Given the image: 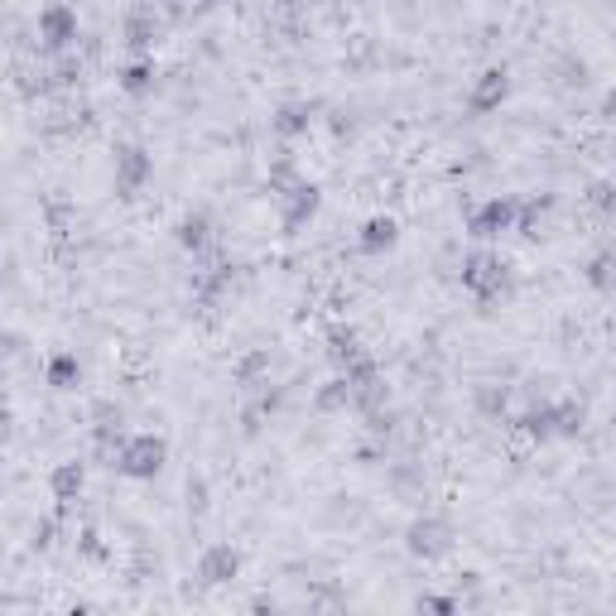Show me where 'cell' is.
I'll list each match as a JSON object with an SVG mask.
<instances>
[{
	"label": "cell",
	"mask_w": 616,
	"mask_h": 616,
	"mask_svg": "<svg viewBox=\"0 0 616 616\" xmlns=\"http://www.w3.org/2000/svg\"><path fill=\"white\" fill-rule=\"evenodd\" d=\"M506 97H511V73L501 68H481L473 77V92H467V106L477 111V116H491V111H501L506 106Z\"/></svg>",
	"instance_id": "obj_9"
},
{
	"label": "cell",
	"mask_w": 616,
	"mask_h": 616,
	"mask_svg": "<svg viewBox=\"0 0 616 616\" xmlns=\"http://www.w3.org/2000/svg\"><path fill=\"white\" fill-rule=\"evenodd\" d=\"M275 203H279V227H285V231H304L309 222L323 212V188L309 184V178H299V184H289Z\"/></svg>",
	"instance_id": "obj_6"
},
{
	"label": "cell",
	"mask_w": 616,
	"mask_h": 616,
	"mask_svg": "<svg viewBox=\"0 0 616 616\" xmlns=\"http://www.w3.org/2000/svg\"><path fill=\"white\" fill-rule=\"evenodd\" d=\"M241 549L237 544H208L203 558H198V578L208 582V588H227V582L241 578Z\"/></svg>",
	"instance_id": "obj_10"
},
{
	"label": "cell",
	"mask_w": 616,
	"mask_h": 616,
	"mask_svg": "<svg viewBox=\"0 0 616 616\" xmlns=\"http://www.w3.org/2000/svg\"><path fill=\"white\" fill-rule=\"evenodd\" d=\"M313 410L318 414H347L352 410V380H347L342 372L328 376L318 390H313Z\"/></svg>",
	"instance_id": "obj_20"
},
{
	"label": "cell",
	"mask_w": 616,
	"mask_h": 616,
	"mask_svg": "<svg viewBox=\"0 0 616 616\" xmlns=\"http://www.w3.org/2000/svg\"><path fill=\"white\" fill-rule=\"evenodd\" d=\"M414 607H419V612H443V616H453L457 607H463V602H457V598H439V592H424Z\"/></svg>",
	"instance_id": "obj_29"
},
{
	"label": "cell",
	"mask_w": 616,
	"mask_h": 616,
	"mask_svg": "<svg viewBox=\"0 0 616 616\" xmlns=\"http://www.w3.org/2000/svg\"><path fill=\"white\" fill-rule=\"evenodd\" d=\"M83 487H87V467L77 463V457H68V463L53 467V473H49V496L59 501V515L73 511V501L83 496Z\"/></svg>",
	"instance_id": "obj_14"
},
{
	"label": "cell",
	"mask_w": 616,
	"mask_h": 616,
	"mask_svg": "<svg viewBox=\"0 0 616 616\" xmlns=\"http://www.w3.org/2000/svg\"><path fill=\"white\" fill-rule=\"evenodd\" d=\"M174 241L184 246L188 255H208L217 246V222H212L208 208H188L184 217L174 222Z\"/></svg>",
	"instance_id": "obj_8"
},
{
	"label": "cell",
	"mask_w": 616,
	"mask_h": 616,
	"mask_svg": "<svg viewBox=\"0 0 616 616\" xmlns=\"http://www.w3.org/2000/svg\"><path fill=\"white\" fill-rule=\"evenodd\" d=\"M457 279H463V289L477 299L481 313H491L496 304H506V299L515 294V271H511V261H501V255L487 251V246L463 255V265H457Z\"/></svg>",
	"instance_id": "obj_1"
},
{
	"label": "cell",
	"mask_w": 616,
	"mask_h": 616,
	"mask_svg": "<svg viewBox=\"0 0 616 616\" xmlns=\"http://www.w3.org/2000/svg\"><path fill=\"white\" fill-rule=\"evenodd\" d=\"M154 83H160V68H154L150 53H136V59H130L126 68L116 73V87H121L126 97H150Z\"/></svg>",
	"instance_id": "obj_17"
},
{
	"label": "cell",
	"mask_w": 616,
	"mask_h": 616,
	"mask_svg": "<svg viewBox=\"0 0 616 616\" xmlns=\"http://www.w3.org/2000/svg\"><path fill=\"white\" fill-rule=\"evenodd\" d=\"M506 405H511V386H496V380L477 386V410L487 414V419H506Z\"/></svg>",
	"instance_id": "obj_26"
},
{
	"label": "cell",
	"mask_w": 616,
	"mask_h": 616,
	"mask_svg": "<svg viewBox=\"0 0 616 616\" xmlns=\"http://www.w3.org/2000/svg\"><path fill=\"white\" fill-rule=\"evenodd\" d=\"M35 35H39V49L43 53H73V43L77 35H83V25H77V10L68 5V0H49V5L39 10V20H35Z\"/></svg>",
	"instance_id": "obj_3"
},
{
	"label": "cell",
	"mask_w": 616,
	"mask_h": 616,
	"mask_svg": "<svg viewBox=\"0 0 616 616\" xmlns=\"http://www.w3.org/2000/svg\"><path fill=\"white\" fill-rule=\"evenodd\" d=\"M588 429V405L578 395H564L558 400V439H578Z\"/></svg>",
	"instance_id": "obj_24"
},
{
	"label": "cell",
	"mask_w": 616,
	"mask_h": 616,
	"mask_svg": "<svg viewBox=\"0 0 616 616\" xmlns=\"http://www.w3.org/2000/svg\"><path fill=\"white\" fill-rule=\"evenodd\" d=\"M582 275H588V285L598 289V294H616V251H598Z\"/></svg>",
	"instance_id": "obj_23"
},
{
	"label": "cell",
	"mask_w": 616,
	"mask_h": 616,
	"mask_svg": "<svg viewBox=\"0 0 616 616\" xmlns=\"http://www.w3.org/2000/svg\"><path fill=\"white\" fill-rule=\"evenodd\" d=\"M616 111V92H607V102H602V116H612Z\"/></svg>",
	"instance_id": "obj_30"
},
{
	"label": "cell",
	"mask_w": 616,
	"mask_h": 616,
	"mask_svg": "<svg viewBox=\"0 0 616 616\" xmlns=\"http://www.w3.org/2000/svg\"><path fill=\"white\" fill-rule=\"evenodd\" d=\"M251 395H255V400L241 410V424H246V433H261V424L271 419V414H279V405H285V390L265 380V386H261V390H251Z\"/></svg>",
	"instance_id": "obj_18"
},
{
	"label": "cell",
	"mask_w": 616,
	"mask_h": 616,
	"mask_svg": "<svg viewBox=\"0 0 616 616\" xmlns=\"http://www.w3.org/2000/svg\"><path fill=\"white\" fill-rule=\"evenodd\" d=\"M395 246H400V222L390 217V212L366 217L362 231H356V251H362V255H390Z\"/></svg>",
	"instance_id": "obj_12"
},
{
	"label": "cell",
	"mask_w": 616,
	"mask_h": 616,
	"mask_svg": "<svg viewBox=\"0 0 616 616\" xmlns=\"http://www.w3.org/2000/svg\"><path fill=\"white\" fill-rule=\"evenodd\" d=\"M582 198H588V208L598 212L602 222H612V217H616V178H592L588 193H582Z\"/></svg>",
	"instance_id": "obj_25"
},
{
	"label": "cell",
	"mask_w": 616,
	"mask_h": 616,
	"mask_svg": "<svg viewBox=\"0 0 616 616\" xmlns=\"http://www.w3.org/2000/svg\"><path fill=\"white\" fill-rule=\"evenodd\" d=\"M231 380H237L241 390H261L265 380H271V352H246L237 366H231Z\"/></svg>",
	"instance_id": "obj_22"
},
{
	"label": "cell",
	"mask_w": 616,
	"mask_h": 616,
	"mask_svg": "<svg viewBox=\"0 0 616 616\" xmlns=\"http://www.w3.org/2000/svg\"><path fill=\"white\" fill-rule=\"evenodd\" d=\"M164 39V20L154 15V10H130L126 20H121V43H126L130 53H154Z\"/></svg>",
	"instance_id": "obj_11"
},
{
	"label": "cell",
	"mask_w": 616,
	"mask_h": 616,
	"mask_svg": "<svg viewBox=\"0 0 616 616\" xmlns=\"http://www.w3.org/2000/svg\"><path fill=\"white\" fill-rule=\"evenodd\" d=\"M453 544H457V535H453V525H448L443 515H414L410 530H405V549L414 558H424V564L448 558L453 554Z\"/></svg>",
	"instance_id": "obj_4"
},
{
	"label": "cell",
	"mask_w": 616,
	"mask_h": 616,
	"mask_svg": "<svg viewBox=\"0 0 616 616\" xmlns=\"http://www.w3.org/2000/svg\"><path fill=\"white\" fill-rule=\"evenodd\" d=\"M49 77V92H59V87H73L77 77H83V63L73 59V53H59V59H53V68L43 73Z\"/></svg>",
	"instance_id": "obj_27"
},
{
	"label": "cell",
	"mask_w": 616,
	"mask_h": 616,
	"mask_svg": "<svg viewBox=\"0 0 616 616\" xmlns=\"http://www.w3.org/2000/svg\"><path fill=\"white\" fill-rule=\"evenodd\" d=\"M362 419H366V429H372L376 439H386V433L395 429V419H400V414H395V410L386 405V410H372V414H362Z\"/></svg>",
	"instance_id": "obj_28"
},
{
	"label": "cell",
	"mask_w": 616,
	"mask_h": 616,
	"mask_svg": "<svg viewBox=\"0 0 616 616\" xmlns=\"http://www.w3.org/2000/svg\"><path fill=\"white\" fill-rule=\"evenodd\" d=\"M164 463H169V443H164L160 433H126V443H121L111 467L126 481H154L164 473Z\"/></svg>",
	"instance_id": "obj_2"
},
{
	"label": "cell",
	"mask_w": 616,
	"mask_h": 616,
	"mask_svg": "<svg viewBox=\"0 0 616 616\" xmlns=\"http://www.w3.org/2000/svg\"><path fill=\"white\" fill-rule=\"evenodd\" d=\"M515 429H520L530 443L558 439V400H530V405L520 410V419H515Z\"/></svg>",
	"instance_id": "obj_13"
},
{
	"label": "cell",
	"mask_w": 616,
	"mask_h": 616,
	"mask_svg": "<svg viewBox=\"0 0 616 616\" xmlns=\"http://www.w3.org/2000/svg\"><path fill=\"white\" fill-rule=\"evenodd\" d=\"M43 386L49 390H77L83 386V362H77V352H53L49 362H43Z\"/></svg>",
	"instance_id": "obj_19"
},
{
	"label": "cell",
	"mask_w": 616,
	"mask_h": 616,
	"mask_svg": "<svg viewBox=\"0 0 616 616\" xmlns=\"http://www.w3.org/2000/svg\"><path fill=\"white\" fill-rule=\"evenodd\" d=\"M150 178H154V154L144 144H116V193L136 198Z\"/></svg>",
	"instance_id": "obj_7"
},
{
	"label": "cell",
	"mask_w": 616,
	"mask_h": 616,
	"mask_svg": "<svg viewBox=\"0 0 616 616\" xmlns=\"http://www.w3.org/2000/svg\"><path fill=\"white\" fill-rule=\"evenodd\" d=\"M313 121H318V106L313 102H285L271 116V130L279 140H299V136H309L313 130Z\"/></svg>",
	"instance_id": "obj_16"
},
{
	"label": "cell",
	"mask_w": 616,
	"mask_h": 616,
	"mask_svg": "<svg viewBox=\"0 0 616 616\" xmlns=\"http://www.w3.org/2000/svg\"><path fill=\"white\" fill-rule=\"evenodd\" d=\"M515 212H520V198H487V203H477L473 212H467V237L473 241H496L506 237V231H515Z\"/></svg>",
	"instance_id": "obj_5"
},
{
	"label": "cell",
	"mask_w": 616,
	"mask_h": 616,
	"mask_svg": "<svg viewBox=\"0 0 616 616\" xmlns=\"http://www.w3.org/2000/svg\"><path fill=\"white\" fill-rule=\"evenodd\" d=\"M362 352H366V347H362V332H356V328H342V323H338V328L328 332V362L338 366V372H347V366H352Z\"/></svg>",
	"instance_id": "obj_21"
},
{
	"label": "cell",
	"mask_w": 616,
	"mask_h": 616,
	"mask_svg": "<svg viewBox=\"0 0 616 616\" xmlns=\"http://www.w3.org/2000/svg\"><path fill=\"white\" fill-rule=\"evenodd\" d=\"M549 217H554V193H530L520 198V212H515V231H520L525 241H540Z\"/></svg>",
	"instance_id": "obj_15"
}]
</instances>
